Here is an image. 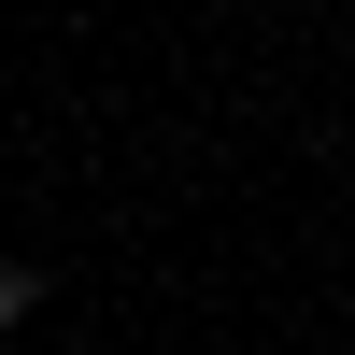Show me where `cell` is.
I'll return each mask as SVG.
<instances>
[{
  "label": "cell",
  "mask_w": 355,
  "mask_h": 355,
  "mask_svg": "<svg viewBox=\"0 0 355 355\" xmlns=\"http://www.w3.org/2000/svg\"><path fill=\"white\" fill-rule=\"evenodd\" d=\"M28 313H43V270H28V256H0V327H28Z\"/></svg>",
  "instance_id": "obj_1"
}]
</instances>
